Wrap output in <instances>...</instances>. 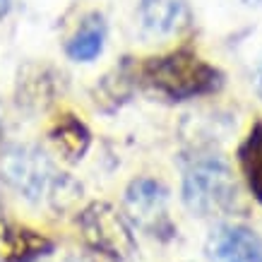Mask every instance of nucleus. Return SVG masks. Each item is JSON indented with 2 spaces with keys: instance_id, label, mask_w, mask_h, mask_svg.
<instances>
[{
  "instance_id": "20e7f679",
  "label": "nucleus",
  "mask_w": 262,
  "mask_h": 262,
  "mask_svg": "<svg viewBox=\"0 0 262 262\" xmlns=\"http://www.w3.org/2000/svg\"><path fill=\"white\" fill-rule=\"evenodd\" d=\"M8 181L29 200H41V195H56L60 176L43 151L34 147H22L12 151L5 164Z\"/></svg>"
},
{
  "instance_id": "0eeeda50",
  "label": "nucleus",
  "mask_w": 262,
  "mask_h": 262,
  "mask_svg": "<svg viewBox=\"0 0 262 262\" xmlns=\"http://www.w3.org/2000/svg\"><path fill=\"white\" fill-rule=\"evenodd\" d=\"M190 12L185 0H142L140 22L151 36H171L188 27Z\"/></svg>"
},
{
  "instance_id": "6e6552de",
  "label": "nucleus",
  "mask_w": 262,
  "mask_h": 262,
  "mask_svg": "<svg viewBox=\"0 0 262 262\" xmlns=\"http://www.w3.org/2000/svg\"><path fill=\"white\" fill-rule=\"evenodd\" d=\"M127 209L142 226H149L157 219L164 216V207H166V190L161 188V183L151 181V178H137L130 183L125 195Z\"/></svg>"
},
{
  "instance_id": "f03ea898",
  "label": "nucleus",
  "mask_w": 262,
  "mask_h": 262,
  "mask_svg": "<svg viewBox=\"0 0 262 262\" xmlns=\"http://www.w3.org/2000/svg\"><path fill=\"white\" fill-rule=\"evenodd\" d=\"M236 198H238V185L229 164L222 157L216 154L195 157L185 166L183 202L190 212L200 216L222 214L236 205Z\"/></svg>"
},
{
  "instance_id": "f8f14e48",
  "label": "nucleus",
  "mask_w": 262,
  "mask_h": 262,
  "mask_svg": "<svg viewBox=\"0 0 262 262\" xmlns=\"http://www.w3.org/2000/svg\"><path fill=\"white\" fill-rule=\"evenodd\" d=\"M255 87H257V92H260V96H262V65L257 68V75H255Z\"/></svg>"
},
{
  "instance_id": "7ed1b4c3",
  "label": "nucleus",
  "mask_w": 262,
  "mask_h": 262,
  "mask_svg": "<svg viewBox=\"0 0 262 262\" xmlns=\"http://www.w3.org/2000/svg\"><path fill=\"white\" fill-rule=\"evenodd\" d=\"M82 236L89 248L113 260H125L135 250V238L133 231L125 224V219L106 202H94L89 205L80 216Z\"/></svg>"
},
{
  "instance_id": "1a4fd4ad",
  "label": "nucleus",
  "mask_w": 262,
  "mask_h": 262,
  "mask_svg": "<svg viewBox=\"0 0 262 262\" xmlns=\"http://www.w3.org/2000/svg\"><path fill=\"white\" fill-rule=\"evenodd\" d=\"M48 137L58 147L60 154H65L68 159H75V161L87 154L89 142H92V135H89L87 125L77 116H72V113L60 116L53 123V127L48 130Z\"/></svg>"
},
{
  "instance_id": "423d86ee",
  "label": "nucleus",
  "mask_w": 262,
  "mask_h": 262,
  "mask_svg": "<svg viewBox=\"0 0 262 262\" xmlns=\"http://www.w3.org/2000/svg\"><path fill=\"white\" fill-rule=\"evenodd\" d=\"M51 250L53 241L39 231L22 224L0 226V262H36Z\"/></svg>"
},
{
  "instance_id": "9d476101",
  "label": "nucleus",
  "mask_w": 262,
  "mask_h": 262,
  "mask_svg": "<svg viewBox=\"0 0 262 262\" xmlns=\"http://www.w3.org/2000/svg\"><path fill=\"white\" fill-rule=\"evenodd\" d=\"M238 166L253 198L262 205V120H257L238 147Z\"/></svg>"
},
{
  "instance_id": "39448f33",
  "label": "nucleus",
  "mask_w": 262,
  "mask_h": 262,
  "mask_svg": "<svg viewBox=\"0 0 262 262\" xmlns=\"http://www.w3.org/2000/svg\"><path fill=\"white\" fill-rule=\"evenodd\" d=\"M209 257L214 262H262L260 233L248 226H222L209 238Z\"/></svg>"
},
{
  "instance_id": "9b49d317",
  "label": "nucleus",
  "mask_w": 262,
  "mask_h": 262,
  "mask_svg": "<svg viewBox=\"0 0 262 262\" xmlns=\"http://www.w3.org/2000/svg\"><path fill=\"white\" fill-rule=\"evenodd\" d=\"M103 39H106L103 19L99 15L87 17L84 22H80L77 32L68 41V56L77 63H89L103 51Z\"/></svg>"
},
{
  "instance_id": "ddd939ff",
  "label": "nucleus",
  "mask_w": 262,
  "mask_h": 262,
  "mask_svg": "<svg viewBox=\"0 0 262 262\" xmlns=\"http://www.w3.org/2000/svg\"><path fill=\"white\" fill-rule=\"evenodd\" d=\"M65 262H84V260H80V257H70V260H65Z\"/></svg>"
},
{
  "instance_id": "f257e3e1",
  "label": "nucleus",
  "mask_w": 262,
  "mask_h": 262,
  "mask_svg": "<svg viewBox=\"0 0 262 262\" xmlns=\"http://www.w3.org/2000/svg\"><path fill=\"white\" fill-rule=\"evenodd\" d=\"M140 75L144 84H149L157 94L173 101L212 94L224 84L222 72L188 48H178L166 56L144 60Z\"/></svg>"
}]
</instances>
